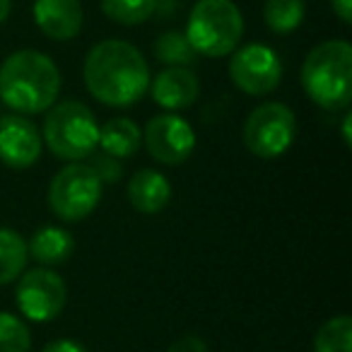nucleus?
I'll return each mask as SVG.
<instances>
[{
	"mask_svg": "<svg viewBox=\"0 0 352 352\" xmlns=\"http://www.w3.org/2000/svg\"><path fill=\"white\" fill-rule=\"evenodd\" d=\"M128 201L142 215H157L171 201V184L162 171L140 169L128 182Z\"/></svg>",
	"mask_w": 352,
	"mask_h": 352,
	"instance_id": "14",
	"label": "nucleus"
},
{
	"mask_svg": "<svg viewBox=\"0 0 352 352\" xmlns=\"http://www.w3.org/2000/svg\"><path fill=\"white\" fill-rule=\"evenodd\" d=\"M94 169V174L99 176V182L102 184H116L121 182L123 176V164L121 160H116V157L111 155H94L92 157V164H89Z\"/></svg>",
	"mask_w": 352,
	"mask_h": 352,
	"instance_id": "23",
	"label": "nucleus"
},
{
	"mask_svg": "<svg viewBox=\"0 0 352 352\" xmlns=\"http://www.w3.org/2000/svg\"><path fill=\"white\" fill-rule=\"evenodd\" d=\"M299 78L314 104L328 111L347 109L352 99V46L345 39L321 41L307 54Z\"/></svg>",
	"mask_w": 352,
	"mask_h": 352,
	"instance_id": "3",
	"label": "nucleus"
},
{
	"mask_svg": "<svg viewBox=\"0 0 352 352\" xmlns=\"http://www.w3.org/2000/svg\"><path fill=\"white\" fill-rule=\"evenodd\" d=\"M58 65L41 51H15L0 65V99L22 116L49 111L58 102Z\"/></svg>",
	"mask_w": 352,
	"mask_h": 352,
	"instance_id": "2",
	"label": "nucleus"
},
{
	"mask_svg": "<svg viewBox=\"0 0 352 352\" xmlns=\"http://www.w3.org/2000/svg\"><path fill=\"white\" fill-rule=\"evenodd\" d=\"M27 261V241L20 232L10 227H0V285H10L25 273Z\"/></svg>",
	"mask_w": 352,
	"mask_h": 352,
	"instance_id": "17",
	"label": "nucleus"
},
{
	"mask_svg": "<svg viewBox=\"0 0 352 352\" xmlns=\"http://www.w3.org/2000/svg\"><path fill=\"white\" fill-rule=\"evenodd\" d=\"M142 140H145V147L152 155V160L166 166L184 164L196 150L193 126L184 116L171 111L152 116L147 121L145 131H142Z\"/></svg>",
	"mask_w": 352,
	"mask_h": 352,
	"instance_id": "10",
	"label": "nucleus"
},
{
	"mask_svg": "<svg viewBox=\"0 0 352 352\" xmlns=\"http://www.w3.org/2000/svg\"><path fill=\"white\" fill-rule=\"evenodd\" d=\"M41 140L58 160L82 162L85 157H92L94 150H97V116L82 102H75V99L54 104L46 113Z\"/></svg>",
	"mask_w": 352,
	"mask_h": 352,
	"instance_id": "5",
	"label": "nucleus"
},
{
	"mask_svg": "<svg viewBox=\"0 0 352 352\" xmlns=\"http://www.w3.org/2000/svg\"><path fill=\"white\" fill-rule=\"evenodd\" d=\"M82 75L89 94L113 109L133 107L150 87V68L145 56L121 39L94 44L85 58Z\"/></svg>",
	"mask_w": 352,
	"mask_h": 352,
	"instance_id": "1",
	"label": "nucleus"
},
{
	"mask_svg": "<svg viewBox=\"0 0 352 352\" xmlns=\"http://www.w3.org/2000/svg\"><path fill=\"white\" fill-rule=\"evenodd\" d=\"M244 36V17L232 0H198L186 22V39L208 58L230 56Z\"/></svg>",
	"mask_w": 352,
	"mask_h": 352,
	"instance_id": "4",
	"label": "nucleus"
},
{
	"mask_svg": "<svg viewBox=\"0 0 352 352\" xmlns=\"http://www.w3.org/2000/svg\"><path fill=\"white\" fill-rule=\"evenodd\" d=\"M104 184L94 169L82 162H70L56 171L49 184V208L63 222H82L102 201Z\"/></svg>",
	"mask_w": 352,
	"mask_h": 352,
	"instance_id": "6",
	"label": "nucleus"
},
{
	"mask_svg": "<svg viewBox=\"0 0 352 352\" xmlns=\"http://www.w3.org/2000/svg\"><path fill=\"white\" fill-rule=\"evenodd\" d=\"M10 10H12V0H0V25L10 17Z\"/></svg>",
	"mask_w": 352,
	"mask_h": 352,
	"instance_id": "28",
	"label": "nucleus"
},
{
	"mask_svg": "<svg viewBox=\"0 0 352 352\" xmlns=\"http://www.w3.org/2000/svg\"><path fill=\"white\" fill-rule=\"evenodd\" d=\"M232 54L234 56L230 60V80L244 94L263 97L283 82V60L270 46L246 44Z\"/></svg>",
	"mask_w": 352,
	"mask_h": 352,
	"instance_id": "9",
	"label": "nucleus"
},
{
	"mask_svg": "<svg viewBox=\"0 0 352 352\" xmlns=\"http://www.w3.org/2000/svg\"><path fill=\"white\" fill-rule=\"evenodd\" d=\"M244 145L261 160H275L292 147L297 138V116L283 102H268L256 107L244 121Z\"/></svg>",
	"mask_w": 352,
	"mask_h": 352,
	"instance_id": "7",
	"label": "nucleus"
},
{
	"mask_svg": "<svg viewBox=\"0 0 352 352\" xmlns=\"http://www.w3.org/2000/svg\"><path fill=\"white\" fill-rule=\"evenodd\" d=\"M166 352H210L206 345V340L198 336H184L179 338V340H174L169 345V350Z\"/></svg>",
	"mask_w": 352,
	"mask_h": 352,
	"instance_id": "24",
	"label": "nucleus"
},
{
	"mask_svg": "<svg viewBox=\"0 0 352 352\" xmlns=\"http://www.w3.org/2000/svg\"><path fill=\"white\" fill-rule=\"evenodd\" d=\"M350 126H352V113L347 111V113H345V118H342V142H345V147H350V145H352Z\"/></svg>",
	"mask_w": 352,
	"mask_h": 352,
	"instance_id": "27",
	"label": "nucleus"
},
{
	"mask_svg": "<svg viewBox=\"0 0 352 352\" xmlns=\"http://www.w3.org/2000/svg\"><path fill=\"white\" fill-rule=\"evenodd\" d=\"M41 352H87V347L73 338H58V340H51Z\"/></svg>",
	"mask_w": 352,
	"mask_h": 352,
	"instance_id": "25",
	"label": "nucleus"
},
{
	"mask_svg": "<svg viewBox=\"0 0 352 352\" xmlns=\"http://www.w3.org/2000/svg\"><path fill=\"white\" fill-rule=\"evenodd\" d=\"M155 56L157 60L166 65H191L196 60V51L188 44L186 34L182 32H166L155 41Z\"/></svg>",
	"mask_w": 352,
	"mask_h": 352,
	"instance_id": "21",
	"label": "nucleus"
},
{
	"mask_svg": "<svg viewBox=\"0 0 352 352\" xmlns=\"http://www.w3.org/2000/svg\"><path fill=\"white\" fill-rule=\"evenodd\" d=\"M99 147L104 155H111L116 160H128L133 157L142 145V133L133 118H111L99 128Z\"/></svg>",
	"mask_w": 352,
	"mask_h": 352,
	"instance_id": "16",
	"label": "nucleus"
},
{
	"mask_svg": "<svg viewBox=\"0 0 352 352\" xmlns=\"http://www.w3.org/2000/svg\"><path fill=\"white\" fill-rule=\"evenodd\" d=\"M304 15H307L304 0H265L263 6V20L275 34H289V32L299 30Z\"/></svg>",
	"mask_w": 352,
	"mask_h": 352,
	"instance_id": "18",
	"label": "nucleus"
},
{
	"mask_svg": "<svg viewBox=\"0 0 352 352\" xmlns=\"http://www.w3.org/2000/svg\"><path fill=\"white\" fill-rule=\"evenodd\" d=\"M331 8H333V12L340 17V22L350 25L352 22V0H331Z\"/></svg>",
	"mask_w": 352,
	"mask_h": 352,
	"instance_id": "26",
	"label": "nucleus"
},
{
	"mask_svg": "<svg viewBox=\"0 0 352 352\" xmlns=\"http://www.w3.org/2000/svg\"><path fill=\"white\" fill-rule=\"evenodd\" d=\"M150 94L155 104H160L166 111H182L196 104L198 94H201V82L198 75L186 65H169L162 73L150 80Z\"/></svg>",
	"mask_w": 352,
	"mask_h": 352,
	"instance_id": "12",
	"label": "nucleus"
},
{
	"mask_svg": "<svg viewBox=\"0 0 352 352\" xmlns=\"http://www.w3.org/2000/svg\"><path fill=\"white\" fill-rule=\"evenodd\" d=\"M44 140L34 123L22 113L0 118V162L10 169H30L39 162Z\"/></svg>",
	"mask_w": 352,
	"mask_h": 352,
	"instance_id": "11",
	"label": "nucleus"
},
{
	"mask_svg": "<svg viewBox=\"0 0 352 352\" xmlns=\"http://www.w3.org/2000/svg\"><path fill=\"white\" fill-rule=\"evenodd\" d=\"M157 10V0H102V12L118 25H140Z\"/></svg>",
	"mask_w": 352,
	"mask_h": 352,
	"instance_id": "20",
	"label": "nucleus"
},
{
	"mask_svg": "<svg viewBox=\"0 0 352 352\" xmlns=\"http://www.w3.org/2000/svg\"><path fill=\"white\" fill-rule=\"evenodd\" d=\"M17 307L22 316L36 323L54 321L68 302V287L56 270L39 265L17 278Z\"/></svg>",
	"mask_w": 352,
	"mask_h": 352,
	"instance_id": "8",
	"label": "nucleus"
},
{
	"mask_svg": "<svg viewBox=\"0 0 352 352\" xmlns=\"http://www.w3.org/2000/svg\"><path fill=\"white\" fill-rule=\"evenodd\" d=\"M34 22L49 39L70 41L82 30L85 12L80 0H34Z\"/></svg>",
	"mask_w": 352,
	"mask_h": 352,
	"instance_id": "13",
	"label": "nucleus"
},
{
	"mask_svg": "<svg viewBox=\"0 0 352 352\" xmlns=\"http://www.w3.org/2000/svg\"><path fill=\"white\" fill-rule=\"evenodd\" d=\"M32 331L25 318L10 311H0V352H30Z\"/></svg>",
	"mask_w": 352,
	"mask_h": 352,
	"instance_id": "22",
	"label": "nucleus"
},
{
	"mask_svg": "<svg viewBox=\"0 0 352 352\" xmlns=\"http://www.w3.org/2000/svg\"><path fill=\"white\" fill-rule=\"evenodd\" d=\"M314 352H352V318L340 314L321 323L314 336Z\"/></svg>",
	"mask_w": 352,
	"mask_h": 352,
	"instance_id": "19",
	"label": "nucleus"
},
{
	"mask_svg": "<svg viewBox=\"0 0 352 352\" xmlns=\"http://www.w3.org/2000/svg\"><path fill=\"white\" fill-rule=\"evenodd\" d=\"M75 251V239L68 230L63 227H41L32 234L30 244H27V254L34 261H39L46 268H54V265H60L73 256Z\"/></svg>",
	"mask_w": 352,
	"mask_h": 352,
	"instance_id": "15",
	"label": "nucleus"
}]
</instances>
